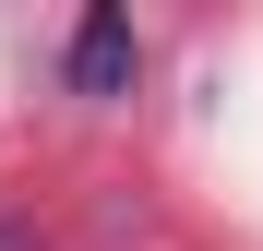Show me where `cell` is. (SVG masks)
Masks as SVG:
<instances>
[{
  "instance_id": "6da1fadb",
  "label": "cell",
  "mask_w": 263,
  "mask_h": 251,
  "mask_svg": "<svg viewBox=\"0 0 263 251\" xmlns=\"http://www.w3.org/2000/svg\"><path fill=\"white\" fill-rule=\"evenodd\" d=\"M60 72H72V96H96V108H108V96H132V72H144V36H132V12H84Z\"/></svg>"
},
{
  "instance_id": "7a4b0ae2",
  "label": "cell",
  "mask_w": 263,
  "mask_h": 251,
  "mask_svg": "<svg viewBox=\"0 0 263 251\" xmlns=\"http://www.w3.org/2000/svg\"><path fill=\"white\" fill-rule=\"evenodd\" d=\"M0 251H36V227H0Z\"/></svg>"
}]
</instances>
